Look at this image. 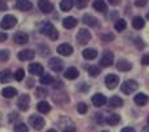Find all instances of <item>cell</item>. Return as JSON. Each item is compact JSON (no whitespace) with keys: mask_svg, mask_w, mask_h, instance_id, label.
I'll return each mask as SVG.
<instances>
[{"mask_svg":"<svg viewBox=\"0 0 149 132\" xmlns=\"http://www.w3.org/2000/svg\"><path fill=\"white\" fill-rule=\"evenodd\" d=\"M39 31H41L43 35L49 37V38L51 39H58V35H59V33H58V30L55 29V26L52 25L51 22H46V21H43V22H41V25H39Z\"/></svg>","mask_w":149,"mask_h":132,"instance_id":"obj_1","label":"cell"},{"mask_svg":"<svg viewBox=\"0 0 149 132\" xmlns=\"http://www.w3.org/2000/svg\"><path fill=\"white\" fill-rule=\"evenodd\" d=\"M137 88H139V84L135 80H127L122 84V92L124 94H132Z\"/></svg>","mask_w":149,"mask_h":132,"instance_id":"obj_2","label":"cell"},{"mask_svg":"<svg viewBox=\"0 0 149 132\" xmlns=\"http://www.w3.org/2000/svg\"><path fill=\"white\" fill-rule=\"evenodd\" d=\"M16 24H17V18L12 15H7L3 17L1 22H0V26H1L3 29H12Z\"/></svg>","mask_w":149,"mask_h":132,"instance_id":"obj_3","label":"cell"},{"mask_svg":"<svg viewBox=\"0 0 149 132\" xmlns=\"http://www.w3.org/2000/svg\"><path fill=\"white\" fill-rule=\"evenodd\" d=\"M29 123L36 130H42L45 127V119L42 117H38V115H31L29 118Z\"/></svg>","mask_w":149,"mask_h":132,"instance_id":"obj_4","label":"cell"},{"mask_svg":"<svg viewBox=\"0 0 149 132\" xmlns=\"http://www.w3.org/2000/svg\"><path fill=\"white\" fill-rule=\"evenodd\" d=\"M90 31L88 30V29H80L79 33H77V42H79L80 44H86L88 42H89L90 39Z\"/></svg>","mask_w":149,"mask_h":132,"instance_id":"obj_5","label":"cell"},{"mask_svg":"<svg viewBox=\"0 0 149 132\" xmlns=\"http://www.w3.org/2000/svg\"><path fill=\"white\" fill-rule=\"evenodd\" d=\"M29 104H30V97L28 94H22L18 97L17 99V106L21 111H28L29 109Z\"/></svg>","mask_w":149,"mask_h":132,"instance_id":"obj_6","label":"cell"},{"mask_svg":"<svg viewBox=\"0 0 149 132\" xmlns=\"http://www.w3.org/2000/svg\"><path fill=\"white\" fill-rule=\"evenodd\" d=\"M105 83H106V86L109 89H115L116 86L119 85V77L116 75H107L105 79Z\"/></svg>","mask_w":149,"mask_h":132,"instance_id":"obj_7","label":"cell"},{"mask_svg":"<svg viewBox=\"0 0 149 132\" xmlns=\"http://www.w3.org/2000/svg\"><path fill=\"white\" fill-rule=\"evenodd\" d=\"M113 62H114V55L111 54V52L106 51L105 54L102 55V58H101L100 64L102 65L103 68H107V67H110V65L113 64Z\"/></svg>","mask_w":149,"mask_h":132,"instance_id":"obj_8","label":"cell"},{"mask_svg":"<svg viewBox=\"0 0 149 132\" xmlns=\"http://www.w3.org/2000/svg\"><path fill=\"white\" fill-rule=\"evenodd\" d=\"M38 8L41 9V12L50 13L54 9V5H52V3L49 1V0H38Z\"/></svg>","mask_w":149,"mask_h":132,"instance_id":"obj_9","label":"cell"},{"mask_svg":"<svg viewBox=\"0 0 149 132\" xmlns=\"http://www.w3.org/2000/svg\"><path fill=\"white\" fill-rule=\"evenodd\" d=\"M49 65L54 72H60V71L63 69V62L59 58H52V59H50Z\"/></svg>","mask_w":149,"mask_h":132,"instance_id":"obj_10","label":"cell"},{"mask_svg":"<svg viewBox=\"0 0 149 132\" xmlns=\"http://www.w3.org/2000/svg\"><path fill=\"white\" fill-rule=\"evenodd\" d=\"M18 59L20 60H31L34 59V56H36V52L33 51V50H21L20 52H18Z\"/></svg>","mask_w":149,"mask_h":132,"instance_id":"obj_11","label":"cell"},{"mask_svg":"<svg viewBox=\"0 0 149 132\" xmlns=\"http://www.w3.org/2000/svg\"><path fill=\"white\" fill-rule=\"evenodd\" d=\"M13 41H15V43H17V44H25V43H28L29 37H28V34L24 33V31H18V33L15 34Z\"/></svg>","mask_w":149,"mask_h":132,"instance_id":"obj_12","label":"cell"},{"mask_svg":"<svg viewBox=\"0 0 149 132\" xmlns=\"http://www.w3.org/2000/svg\"><path fill=\"white\" fill-rule=\"evenodd\" d=\"M58 52L60 55H63V56H68V55H71L73 52V47L68 43H62L60 46H58Z\"/></svg>","mask_w":149,"mask_h":132,"instance_id":"obj_13","label":"cell"},{"mask_svg":"<svg viewBox=\"0 0 149 132\" xmlns=\"http://www.w3.org/2000/svg\"><path fill=\"white\" fill-rule=\"evenodd\" d=\"M92 102H93V105H94L95 107H101V106H103V105L107 102V99H106V97L103 96V94L97 93V94H94V96H93Z\"/></svg>","mask_w":149,"mask_h":132,"instance_id":"obj_14","label":"cell"},{"mask_svg":"<svg viewBox=\"0 0 149 132\" xmlns=\"http://www.w3.org/2000/svg\"><path fill=\"white\" fill-rule=\"evenodd\" d=\"M16 8L25 12V10H30L33 8V5L29 0H16Z\"/></svg>","mask_w":149,"mask_h":132,"instance_id":"obj_15","label":"cell"},{"mask_svg":"<svg viewBox=\"0 0 149 132\" xmlns=\"http://www.w3.org/2000/svg\"><path fill=\"white\" fill-rule=\"evenodd\" d=\"M93 7H94L95 10H98V12H107V4H106L103 0H94L93 1Z\"/></svg>","mask_w":149,"mask_h":132,"instance_id":"obj_16","label":"cell"},{"mask_svg":"<svg viewBox=\"0 0 149 132\" xmlns=\"http://www.w3.org/2000/svg\"><path fill=\"white\" fill-rule=\"evenodd\" d=\"M116 68L122 72H126V71H130L132 68V64L128 62V60H124V59H120L118 60V64H116Z\"/></svg>","mask_w":149,"mask_h":132,"instance_id":"obj_17","label":"cell"},{"mask_svg":"<svg viewBox=\"0 0 149 132\" xmlns=\"http://www.w3.org/2000/svg\"><path fill=\"white\" fill-rule=\"evenodd\" d=\"M134 99H135V104L139 105V106H144V105H147V104H148V101H149L148 96H147V94H144V93H139V94H136Z\"/></svg>","mask_w":149,"mask_h":132,"instance_id":"obj_18","label":"cell"},{"mask_svg":"<svg viewBox=\"0 0 149 132\" xmlns=\"http://www.w3.org/2000/svg\"><path fill=\"white\" fill-rule=\"evenodd\" d=\"M29 72L31 73V75H42L43 73V67H42L41 64H38V63H33V64L29 65Z\"/></svg>","mask_w":149,"mask_h":132,"instance_id":"obj_19","label":"cell"},{"mask_svg":"<svg viewBox=\"0 0 149 132\" xmlns=\"http://www.w3.org/2000/svg\"><path fill=\"white\" fill-rule=\"evenodd\" d=\"M77 76H79V71L74 67H70L64 72V77L68 79V80H74V79H77Z\"/></svg>","mask_w":149,"mask_h":132,"instance_id":"obj_20","label":"cell"},{"mask_svg":"<svg viewBox=\"0 0 149 132\" xmlns=\"http://www.w3.org/2000/svg\"><path fill=\"white\" fill-rule=\"evenodd\" d=\"M1 94L5 98H13L15 96H17V90L15 88H12V86H7V88H4L1 90Z\"/></svg>","mask_w":149,"mask_h":132,"instance_id":"obj_21","label":"cell"},{"mask_svg":"<svg viewBox=\"0 0 149 132\" xmlns=\"http://www.w3.org/2000/svg\"><path fill=\"white\" fill-rule=\"evenodd\" d=\"M77 25V20L74 17H65L64 20H63V26H64L65 29H73L74 26Z\"/></svg>","mask_w":149,"mask_h":132,"instance_id":"obj_22","label":"cell"},{"mask_svg":"<svg viewBox=\"0 0 149 132\" xmlns=\"http://www.w3.org/2000/svg\"><path fill=\"white\" fill-rule=\"evenodd\" d=\"M82 56L85 58V59L88 60H93L97 58V50L94 49H85L84 51H82Z\"/></svg>","mask_w":149,"mask_h":132,"instance_id":"obj_23","label":"cell"},{"mask_svg":"<svg viewBox=\"0 0 149 132\" xmlns=\"http://www.w3.org/2000/svg\"><path fill=\"white\" fill-rule=\"evenodd\" d=\"M37 110H38L39 113H43V114H46V113H49L50 110H51V106L49 105V102L41 101V102H38V105H37Z\"/></svg>","mask_w":149,"mask_h":132,"instance_id":"obj_24","label":"cell"},{"mask_svg":"<svg viewBox=\"0 0 149 132\" xmlns=\"http://www.w3.org/2000/svg\"><path fill=\"white\" fill-rule=\"evenodd\" d=\"M82 21H84L86 25H89V26H97L98 25V20L92 15H85L84 18H82Z\"/></svg>","mask_w":149,"mask_h":132,"instance_id":"obj_25","label":"cell"},{"mask_svg":"<svg viewBox=\"0 0 149 132\" xmlns=\"http://www.w3.org/2000/svg\"><path fill=\"white\" fill-rule=\"evenodd\" d=\"M144 25H145V21L143 17H139V16H137V17H135L134 20H132V26H134L135 29H137V30H139V29H143Z\"/></svg>","mask_w":149,"mask_h":132,"instance_id":"obj_26","label":"cell"},{"mask_svg":"<svg viewBox=\"0 0 149 132\" xmlns=\"http://www.w3.org/2000/svg\"><path fill=\"white\" fill-rule=\"evenodd\" d=\"M109 105H110L111 107H120L122 105H123V101H122L120 97L118 96H114L110 98V101H109Z\"/></svg>","mask_w":149,"mask_h":132,"instance_id":"obj_27","label":"cell"},{"mask_svg":"<svg viewBox=\"0 0 149 132\" xmlns=\"http://www.w3.org/2000/svg\"><path fill=\"white\" fill-rule=\"evenodd\" d=\"M73 0H62L60 1V9L64 10V12H67V10H70L71 8L73 7Z\"/></svg>","mask_w":149,"mask_h":132,"instance_id":"obj_28","label":"cell"},{"mask_svg":"<svg viewBox=\"0 0 149 132\" xmlns=\"http://www.w3.org/2000/svg\"><path fill=\"white\" fill-rule=\"evenodd\" d=\"M106 122H107L110 126H116L119 122H120V117H119L118 114H111L107 117V120H106Z\"/></svg>","mask_w":149,"mask_h":132,"instance_id":"obj_29","label":"cell"},{"mask_svg":"<svg viewBox=\"0 0 149 132\" xmlns=\"http://www.w3.org/2000/svg\"><path fill=\"white\" fill-rule=\"evenodd\" d=\"M10 79H12V76H10L9 69H4L0 72V81H1V83H8Z\"/></svg>","mask_w":149,"mask_h":132,"instance_id":"obj_30","label":"cell"},{"mask_svg":"<svg viewBox=\"0 0 149 132\" xmlns=\"http://www.w3.org/2000/svg\"><path fill=\"white\" fill-rule=\"evenodd\" d=\"M88 73H89L92 77H97V76L101 73V69L98 65H90V67L88 68Z\"/></svg>","mask_w":149,"mask_h":132,"instance_id":"obj_31","label":"cell"},{"mask_svg":"<svg viewBox=\"0 0 149 132\" xmlns=\"http://www.w3.org/2000/svg\"><path fill=\"white\" fill-rule=\"evenodd\" d=\"M54 83V79L51 75H42L41 76V84L42 85H49V84Z\"/></svg>","mask_w":149,"mask_h":132,"instance_id":"obj_32","label":"cell"},{"mask_svg":"<svg viewBox=\"0 0 149 132\" xmlns=\"http://www.w3.org/2000/svg\"><path fill=\"white\" fill-rule=\"evenodd\" d=\"M126 26H127V22L124 20H118L115 22V29L118 31H122V30H124L126 29Z\"/></svg>","mask_w":149,"mask_h":132,"instance_id":"obj_33","label":"cell"},{"mask_svg":"<svg viewBox=\"0 0 149 132\" xmlns=\"http://www.w3.org/2000/svg\"><path fill=\"white\" fill-rule=\"evenodd\" d=\"M24 77H25V71H24L22 68H20V69H17V71L15 72V79H16L17 81H21Z\"/></svg>","mask_w":149,"mask_h":132,"instance_id":"obj_34","label":"cell"},{"mask_svg":"<svg viewBox=\"0 0 149 132\" xmlns=\"http://www.w3.org/2000/svg\"><path fill=\"white\" fill-rule=\"evenodd\" d=\"M8 59H9V51L8 50H0V60L7 62Z\"/></svg>","mask_w":149,"mask_h":132,"instance_id":"obj_35","label":"cell"},{"mask_svg":"<svg viewBox=\"0 0 149 132\" xmlns=\"http://www.w3.org/2000/svg\"><path fill=\"white\" fill-rule=\"evenodd\" d=\"M15 132H29V128H28L26 124L21 123V124H17L15 127Z\"/></svg>","mask_w":149,"mask_h":132,"instance_id":"obj_36","label":"cell"},{"mask_svg":"<svg viewBox=\"0 0 149 132\" xmlns=\"http://www.w3.org/2000/svg\"><path fill=\"white\" fill-rule=\"evenodd\" d=\"M77 111H79L80 114H85V113L88 111V106L84 102H80V104L77 105Z\"/></svg>","mask_w":149,"mask_h":132,"instance_id":"obj_37","label":"cell"},{"mask_svg":"<svg viewBox=\"0 0 149 132\" xmlns=\"http://www.w3.org/2000/svg\"><path fill=\"white\" fill-rule=\"evenodd\" d=\"M74 4H76V7L79 8H84V7H86V4H88V0H74Z\"/></svg>","mask_w":149,"mask_h":132,"instance_id":"obj_38","label":"cell"},{"mask_svg":"<svg viewBox=\"0 0 149 132\" xmlns=\"http://www.w3.org/2000/svg\"><path fill=\"white\" fill-rule=\"evenodd\" d=\"M36 94H37V97H46L47 96V90L46 89L38 88V89H36Z\"/></svg>","mask_w":149,"mask_h":132,"instance_id":"obj_39","label":"cell"},{"mask_svg":"<svg viewBox=\"0 0 149 132\" xmlns=\"http://www.w3.org/2000/svg\"><path fill=\"white\" fill-rule=\"evenodd\" d=\"M141 64H144V65H149V54L144 55V56L141 58Z\"/></svg>","mask_w":149,"mask_h":132,"instance_id":"obj_40","label":"cell"},{"mask_svg":"<svg viewBox=\"0 0 149 132\" xmlns=\"http://www.w3.org/2000/svg\"><path fill=\"white\" fill-rule=\"evenodd\" d=\"M147 3H148V0H136V1H135V5H136V7H144Z\"/></svg>","mask_w":149,"mask_h":132,"instance_id":"obj_41","label":"cell"},{"mask_svg":"<svg viewBox=\"0 0 149 132\" xmlns=\"http://www.w3.org/2000/svg\"><path fill=\"white\" fill-rule=\"evenodd\" d=\"M7 38H8V34H7V33H3V31H0V42L7 41Z\"/></svg>","mask_w":149,"mask_h":132,"instance_id":"obj_42","label":"cell"},{"mask_svg":"<svg viewBox=\"0 0 149 132\" xmlns=\"http://www.w3.org/2000/svg\"><path fill=\"white\" fill-rule=\"evenodd\" d=\"M63 132H76V128L73 127V126H68V127H65Z\"/></svg>","mask_w":149,"mask_h":132,"instance_id":"obj_43","label":"cell"},{"mask_svg":"<svg viewBox=\"0 0 149 132\" xmlns=\"http://www.w3.org/2000/svg\"><path fill=\"white\" fill-rule=\"evenodd\" d=\"M102 39H103V41H111V39H114V35L110 33V34H107V35H103Z\"/></svg>","mask_w":149,"mask_h":132,"instance_id":"obj_44","label":"cell"},{"mask_svg":"<svg viewBox=\"0 0 149 132\" xmlns=\"http://www.w3.org/2000/svg\"><path fill=\"white\" fill-rule=\"evenodd\" d=\"M109 3H110L111 5H114V7H116V5H119L120 0H109Z\"/></svg>","mask_w":149,"mask_h":132,"instance_id":"obj_45","label":"cell"},{"mask_svg":"<svg viewBox=\"0 0 149 132\" xmlns=\"http://www.w3.org/2000/svg\"><path fill=\"white\" fill-rule=\"evenodd\" d=\"M120 132H136L134 130V128H131V127H126V128H123Z\"/></svg>","mask_w":149,"mask_h":132,"instance_id":"obj_46","label":"cell"},{"mask_svg":"<svg viewBox=\"0 0 149 132\" xmlns=\"http://www.w3.org/2000/svg\"><path fill=\"white\" fill-rule=\"evenodd\" d=\"M136 42H137V47H139V49L144 47V42H141V39H136Z\"/></svg>","mask_w":149,"mask_h":132,"instance_id":"obj_47","label":"cell"},{"mask_svg":"<svg viewBox=\"0 0 149 132\" xmlns=\"http://www.w3.org/2000/svg\"><path fill=\"white\" fill-rule=\"evenodd\" d=\"M55 84H56V85H54V88H55V89H58V88H62V85H63V83H62V81H56V83H55Z\"/></svg>","mask_w":149,"mask_h":132,"instance_id":"obj_48","label":"cell"},{"mask_svg":"<svg viewBox=\"0 0 149 132\" xmlns=\"http://www.w3.org/2000/svg\"><path fill=\"white\" fill-rule=\"evenodd\" d=\"M47 132H56V131H55V130H49Z\"/></svg>","mask_w":149,"mask_h":132,"instance_id":"obj_49","label":"cell"},{"mask_svg":"<svg viewBox=\"0 0 149 132\" xmlns=\"http://www.w3.org/2000/svg\"><path fill=\"white\" fill-rule=\"evenodd\" d=\"M147 17H148V20H149V12H148V15H147Z\"/></svg>","mask_w":149,"mask_h":132,"instance_id":"obj_50","label":"cell"},{"mask_svg":"<svg viewBox=\"0 0 149 132\" xmlns=\"http://www.w3.org/2000/svg\"><path fill=\"white\" fill-rule=\"evenodd\" d=\"M148 123H149V117H148Z\"/></svg>","mask_w":149,"mask_h":132,"instance_id":"obj_51","label":"cell"},{"mask_svg":"<svg viewBox=\"0 0 149 132\" xmlns=\"http://www.w3.org/2000/svg\"><path fill=\"white\" fill-rule=\"evenodd\" d=\"M102 132H107V131H102Z\"/></svg>","mask_w":149,"mask_h":132,"instance_id":"obj_52","label":"cell"}]
</instances>
